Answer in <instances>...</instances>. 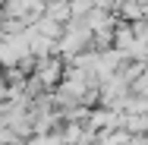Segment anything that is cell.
<instances>
[{
    "label": "cell",
    "mask_w": 148,
    "mask_h": 145,
    "mask_svg": "<svg viewBox=\"0 0 148 145\" xmlns=\"http://www.w3.org/2000/svg\"><path fill=\"white\" fill-rule=\"evenodd\" d=\"M0 91H3V79H0Z\"/></svg>",
    "instance_id": "obj_1"
}]
</instances>
